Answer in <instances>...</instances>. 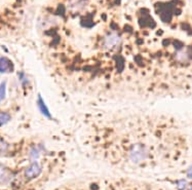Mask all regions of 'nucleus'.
Wrapping results in <instances>:
<instances>
[{"label":"nucleus","instance_id":"nucleus-5","mask_svg":"<svg viewBox=\"0 0 192 190\" xmlns=\"http://www.w3.org/2000/svg\"><path fill=\"white\" fill-rule=\"evenodd\" d=\"M11 69V62L6 58H0V72H8Z\"/></svg>","mask_w":192,"mask_h":190},{"label":"nucleus","instance_id":"nucleus-10","mask_svg":"<svg viewBox=\"0 0 192 190\" xmlns=\"http://www.w3.org/2000/svg\"><path fill=\"white\" fill-rule=\"evenodd\" d=\"M7 149V144L3 141H0V153H4Z\"/></svg>","mask_w":192,"mask_h":190},{"label":"nucleus","instance_id":"nucleus-9","mask_svg":"<svg viewBox=\"0 0 192 190\" xmlns=\"http://www.w3.org/2000/svg\"><path fill=\"white\" fill-rule=\"evenodd\" d=\"M5 92H6V83L5 82H2L0 84V102L5 98Z\"/></svg>","mask_w":192,"mask_h":190},{"label":"nucleus","instance_id":"nucleus-4","mask_svg":"<svg viewBox=\"0 0 192 190\" xmlns=\"http://www.w3.org/2000/svg\"><path fill=\"white\" fill-rule=\"evenodd\" d=\"M12 179V175L8 169H6L4 166L0 164V183L6 184Z\"/></svg>","mask_w":192,"mask_h":190},{"label":"nucleus","instance_id":"nucleus-2","mask_svg":"<svg viewBox=\"0 0 192 190\" xmlns=\"http://www.w3.org/2000/svg\"><path fill=\"white\" fill-rule=\"evenodd\" d=\"M41 171H42V169H41L40 164H39L38 162L34 161L26 169V171H25V176H26L28 179L36 178V177H38L39 175H40Z\"/></svg>","mask_w":192,"mask_h":190},{"label":"nucleus","instance_id":"nucleus-12","mask_svg":"<svg viewBox=\"0 0 192 190\" xmlns=\"http://www.w3.org/2000/svg\"><path fill=\"white\" fill-rule=\"evenodd\" d=\"M187 176H188L189 178H192V166L189 167L188 171H187Z\"/></svg>","mask_w":192,"mask_h":190},{"label":"nucleus","instance_id":"nucleus-7","mask_svg":"<svg viewBox=\"0 0 192 190\" xmlns=\"http://www.w3.org/2000/svg\"><path fill=\"white\" fill-rule=\"evenodd\" d=\"M39 156H40V150L38 148L34 147V148L30 150V158H31L32 160H36L37 158H39Z\"/></svg>","mask_w":192,"mask_h":190},{"label":"nucleus","instance_id":"nucleus-11","mask_svg":"<svg viewBox=\"0 0 192 190\" xmlns=\"http://www.w3.org/2000/svg\"><path fill=\"white\" fill-rule=\"evenodd\" d=\"M186 181L185 180H181V181H179V183H178V188L179 190H184V188L186 187Z\"/></svg>","mask_w":192,"mask_h":190},{"label":"nucleus","instance_id":"nucleus-13","mask_svg":"<svg viewBox=\"0 0 192 190\" xmlns=\"http://www.w3.org/2000/svg\"><path fill=\"white\" fill-rule=\"evenodd\" d=\"M190 190H192V187H191V188H190Z\"/></svg>","mask_w":192,"mask_h":190},{"label":"nucleus","instance_id":"nucleus-3","mask_svg":"<svg viewBox=\"0 0 192 190\" xmlns=\"http://www.w3.org/2000/svg\"><path fill=\"white\" fill-rule=\"evenodd\" d=\"M120 36H119L117 33H110L109 35H107L105 37V40H104V45L107 47V48H113L118 45L120 43Z\"/></svg>","mask_w":192,"mask_h":190},{"label":"nucleus","instance_id":"nucleus-8","mask_svg":"<svg viewBox=\"0 0 192 190\" xmlns=\"http://www.w3.org/2000/svg\"><path fill=\"white\" fill-rule=\"evenodd\" d=\"M38 107H39V109L41 110V112L44 114V115H46L47 117H51V114H49V112H48V110H47V108L45 106H44V103H43V101H42V99H41V97H39V101H38Z\"/></svg>","mask_w":192,"mask_h":190},{"label":"nucleus","instance_id":"nucleus-6","mask_svg":"<svg viewBox=\"0 0 192 190\" xmlns=\"http://www.w3.org/2000/svg\"><path fill=\"white\" fill-rule=\"evenodd\" d=\"M11 120V115L7 112H0V126Z\"/></svg>","mask_w":192,"mask_h":190},{"label":"nucleus","instance_id":"nucleus-1","mask_svg":"<svg viewBox=\"0 0 192 190\" xmlns=\"http://www.w3.org/2000/svg\"><path fill=\"white\" fill-rule=\"evenodd\" d=\"M129 159L134 164H140V162L146 160L149 156V148L146 145L142 143H136L131 147L129 152Z\"/></svg>","mask_w":192,"mask_h":190}]
</instances>
